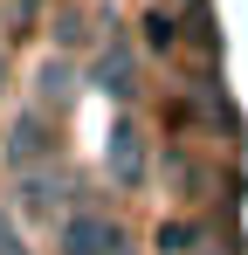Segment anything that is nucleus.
Segmentation results:
<instances>
[{
	"label": "nucleus",
	"mask_w": 248,
	"mask_h": 255,
	"mask_svg": "<svg viewBox=\"0 0 248 255\" xmlns=\"http://www.w3.org/2000/svg\"><path fill=\"white\" fill-rule=\"evenodd\" d=\"M0 83H7V62H0Z\"/></svg>",
	"instance_id": "obj_10"
},
{
	"label": "nucleus",
	"mask_w": 248,
	"mask_h": 255,
	"mask_svg": "<svg viewBox=\"0 0 248 255\" xmlns=\"http://www.w3.org/2000/svg\"><path fill=\"white\" fill-rule=\"evenodd\" d=\"M104 166H111V179H118L124 193H131V186H145V131L131 125V118L111 125V138H104Z\"/></svg>",
	"instance_id": "obj_2"
},
{
	"label": "nucleus",
	"mask_w": 248,
	"mask_h": 255,
	"mask_svg": "<svg viewBox=\"0 0 248 255\" xmlns=\"http://www.w3.org/2000/svg\"><path fill=\"white\" fill-rule=\"evenodd\" d=\"M41 152H48V104H28V111L14 118V131H7L0 159H7V166H35Z\"/></svg>",
	"instance_id": "obj_4"
},
{
	"label": "nucleus",
	"mask_w": 248,
	"mask_h": 255,
	"mask_svg": "<svg viewBox=\"0 0 248 255\" xmlns=\"http://www.w3.org/2000/svg\"><path fill=\"white\" fill-rule=\"evenodd\" d=\"M55 193H62L55 166H21V207L28 214H55Z\"/></svg>",
	"instance_id": "obj_5"
},
{
	"label": "nucleus",
	"mask_w": 248,
	"mask_h": 255,
	"mask_svg": "<svg viewBox=\"0 0 248 255\" xmlns=\"http://www.w3.org/2000/svg\"><path fill=\"white\" fill-rule=\"evenodd\" d=\"M0 255H28V242L14 235V221H0Z\"/></svg>",
	"instance_id": "obj_9"
},
{
	"label": "nucleus",
	"mask_w": 248,
	"mask_h": 255,
	"mask_svg": "<svg viewBox=\"0 0 248 255\" xmlns=\"http://www.w3.org/2000/svg\"><path fill=\"white\" fill-rule=\"evenodd\" d=\"M69 97H76V69H69V62H41V76H35V104H55V111H62Z\"/></svg>",
	"instance_id": "obj_6"
},
{
	"label": "nucleus",
	"mask_w": 248,
	"mask_h": 255,
	"mask_svg": "<svg viewBox=\"0 0 248 255\" xmlns=\"http://www.w3.org/2000/svg\"><path fill=\"white\" fill-rule=\"evenodd\" d=\"M152 242H159V255H186L193 242H200V235H193L186 221H159V235H152Z\"/></svg>",
	"instance_id": "obj_7"
},
{
	"label": "nucleus",
	"mask_w": 248,
	"mask_h": 255,
	"mask_svg": "<svg viewBox=\"0 0 248 255\" xmlns=\"http://www.w3.org/2000/svg\"><path fill=\"white\" fill-rule=\"evenodd\" d=\"M55 249H62V255H118L124 235H118L111 214H69V221L55 228Z\"/></svg>",
	"instance_id": "obj_1"
},
{
	"label": "nucleus",
	"mask_w": 248,
	"mask_h": 255,
	"mask_svg": "<svg viewBox=\"0 0 248 255\" xmlns=\"http://www.w3.org/2000/svg\"><path fill=\"white\" fill-rule=\"evenodd\" d=\"M145 42H152V48H172V42H179V21H172L165 7L152 14V21H145Z\"/></svg>",
	"instance_id": "obj_8"
},
{
	"label": "nucleus",
	"mask_w": 248,
	"mask_h": 255,
	"mask_svg": "<svg viewBox=\"0 0 248 255\" xmlns=\"http://www.w3.org/2000/svg\"><path fill=\"white\" fill-rule=\"evenodd\" d=\"M90 90H97V97H111V104H124V97L138 90V55H131L124 42H111L97 62H90Z\"/></svg>",
	"instance_id": "obj_3"
}]
</instances>
